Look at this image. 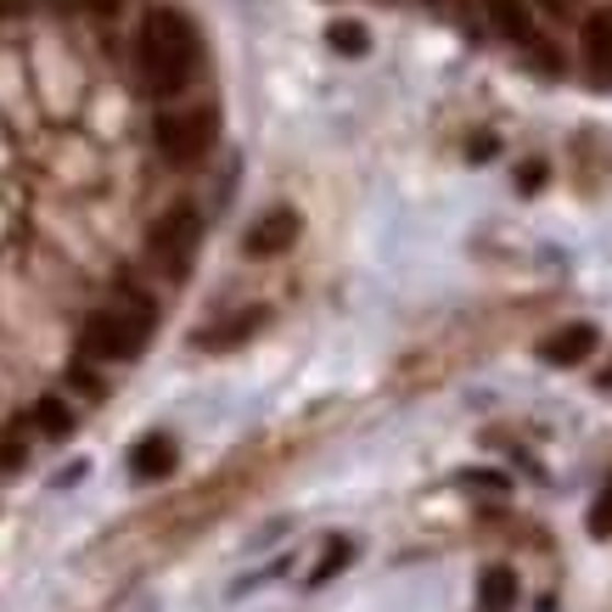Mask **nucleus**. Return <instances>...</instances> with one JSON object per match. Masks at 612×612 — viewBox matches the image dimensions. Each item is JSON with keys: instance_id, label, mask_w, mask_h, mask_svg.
I'll list each match as a JSON object with an SVG mask.
<instances>
[{"instance_id": "2", "label": "nucleus", "mask_w": 612, "mask_h": 612, "mask_svg": "<svg viewBox=\"0 0 612 612\" xmlns=\"http://www.w3.org/2000/svg\"><path fill=\"white\" fill-rule=\"evenodd\" d=\"M152 326H158V309L147 298H118V304H107V309H97L84 320L79 349L90 360H135L140 349H147Z\"/></svg>"}, {"instance_id": "13", "label": "nucleus", "mask_w": 612, "mask_h": 612, "mask_svg": "<svg viewBox=\"0 0 612 612\" xmlns=\"http://www.w3.org/2000/svg\"><path fill=\"white\" fill-rule=\"evenodd\" d=\"M34 428H39L45 439H68V433H73V410H68L63 399H39V405H34Z\"/></svg>"}, {"instance_id": "4", "label": "nucleus", "mask_w": 612, "mask_h": 612, "mask_svg": "<svg viewBox=\"0 0 612 612\" xmlns=\"http://www.w3.org/2000/svg\"><path fill=\"white\" fill-rule=\"evenodd\" d=\"M197 242H203V214H197L192 203L163 208V214L152 219V230H147V253H152V264H158L169 281H180L185 270H192Z\"/></svg>"}, {"instance_id": "20", "label": "nucleus", "mask_w": 612, "mask_h": 612, "mask_svg": "<svg viewBox=\"0 0 612 612\" xmlns=\"http://www.w3.org/2000/svg\"><path fill=\"white\" fill-rule=\"evenodd\" d=\"M545 12H556V18H562V12H574V0H545Z\"/></svg>"}, {"instance_id": "23", "label": "nucleus", "mask_w": 612, "mask_h": 612, "mask_svg": "<svg viewBox=\"0 0 612 612\" xmlns=\"http://www.w3.org/2000/svg\"><path fill=\"white\" fill-rule=\"evenodd\" d=\"M57 7H68V0H57Z\"/></svg>"}, {"instance_id": "22", "label": "nucleus", "mask_w": 612, "mask_h": 612, "mask_svg": "<svg viewBox=\"0 0 612 612\" xmlns=\"http://www.w3.org/2000/svg\"><path fill=\"white\" fill-rule=\"evenodd\" d=\"M596 383H601V388H612V365H607V371H601V376H596Z\"/></svg>"}, {"instance_id": "19", "label": "nucleus", "mask_w": 612, "mask_h": 612, "mask_svg": "<svg viewBox=\"0 0 612 612\" xmlns=\"http://www.w3.org/2000/svg\"><path fill=\"white\" fill-rule=\"evenodd\" d=\"M466 484H473V489H506L500 473H466Z\"/></svg>"}, {"instance_id": "16", "label": "nucleus", "mask_w": 612, "mask_h": 612, "mask_svg": "<svg viewBox=\"0 0 612 612\" xmlns=\"http://www.w3.org/2000/svg\"><path fill=\"white\" fill-rule=\"evenodd\" d=\"M495 152H500V140H495L489 129H484V135H473V140H466V158H473V163H489Z\"/></svg>"}, {"instance_id": "8", "label": "nucleus", "mask_w": 612, "mask_h": 612, "mask_svg": "<svg viewBox=\"0 0 612 612\" xmlns=\"http://www.w3.org/2000/svg\"><path fill=\"white\" fill-rule=\"evenodd\" d=\"M270 320V309H242V315H230V320H219V326H208V332H197V349H208V354H225V349H242L259 326Z\"/></svg>"}, {"instance_id": "15", "label": "nucleus", "mask_w": 612, "mask_h": 612, "mask_svg": "<svg viewBox=\"0 0 612 612\" xmlns=\"http://www.w3.org/2000/svg\"><path fill=\"white\" fill-rule=\"evenodd\" d=\"M590 540H612V478H607V489L596 495V506H590Z\"/></svg>"}, {"instance_id": "12", "label": "nucleus", "mask_w": 612, "mask_h": 612, "mask_svg": "<svg viewBox=\"0 0 612 612\" xmlns=\"http://www.w3.org/2000/svg\"><path fill=\"white\" fill-rule=\"evenodd\" d=\"M326 45H332L338 57H365V52H371V34H365V23H354V18H338L332 29H326Z\"/></svg>"}, {"instance_id": "21", "label": "nucleus", "mask_w": 612, "mask_h": 612, "mask_svg": "<svg viewBox=\"0 0 612 612\" xmlns=\"http://www.w3.org/2000/svg\"><path fill=\"white\" fill-rule=\"evenodd\" d=\"M23 7V0H0V18H7V12H18Z\"/></svg>"}, {"instance_id": "5", "label": "nucleus", "mask_w": 612, "mask_h": 612, "mask_svg": "<svg viewBox=\"0 0 612 612\" xmlns=\"http://www.w3.org/2000/svg\"><path fill=\"white\" fill-rule=\"evenodd\" d=\"M298 237H304L298 208H270V214H259V219L248 225L242 253H248V259H275V253H287Z\"/></svg>"}, {"instance_id": "17", "label": "nucleus", "mask_w": 612, "mask_h": 612, "mask_svg": "<svg viewBox=\"0 0 612 612\" xmlns=\"http://www.w3.org/2000/svg\"><path fill=\"white\" fill-rule=\"evenodd\" d=\"M517 185H523V192H540L545 185V163L534 158V163H523V174H517Z\"/></svg>"}, {"instance_id": "11", "label": "nucleus", "mask_w": 612, "mask_h": 612, "mask_svg": "<svg viewBox=\"0 0 612 612\" xmlns=\"http://www.w3.org/2000/svg\"><path fill=\"white\" fill-rule=\"evenodd\" d=\"M478 601H484V612H511L517 607V574L511 568H484Z\"/></svg>"}, {"instance_id": "7", "label": "nucleus", "mask_w": 612, "mask_h": 612, "mask_svg": "<svg viewBox=\"0 0 612 612\" xmlns=\"http://www.w3.org/2000/svg\"><path fill=\"white\" fill-rule=\"evenodd\" d=\"M174 466H180V444H174L169 433H147V439L129 450V473L147 478V484H152V478H169Z\"/></svg>"}, {"instance_id": "6", "label": "nucleus", "mask_w": 612, "mask_h": 612, "mask_svg": "<svg viewBox=\"0 0 612 612\" xmlns=\"http://www.w3.org/2000/svg\"><path fill=\"white\" fill-rule=\"evenodd\" d=\"M596 343H601V332L590 320H574V326H562V332H551V338H540V360L545 365H585L590 354H596Z\"/></svg>"}, {"instance_id": "9", "label": "nucleus", "mask_w": 612, "mask_h": 612, "mask_svg": "<svg viewBox=\"0 0 612 612\" xmlns=\"http://www.w3.org/2000/svg\"><path fill=\"white\" fill-rule=\"evenodd\" d=\"M585 57H590L596 79L612 84V7H601V12L585 18Z\"/></svg>"}, {"instance_id": "14", "label": "nucleus", "mask_w": 612, "mask_h": 612, "mask_svg": "<svg viewBox=\"0 0 612 612\" xmlns=\"http://www.w3.org/2000/svg\"><path fill=\"white\" fill-rule=\"evenodd\" d=\"M349 556H354V545H349V540H332V545H326V562L309 574V585H326L332 574H343V568H349Z\"/></svg>"}, {"instance_id": "3", "label": "nucleus", "mask_w": 612, "mask_h": 612, "mask_svg": "<svg viewBox=\"0 0 612 612\" xmlns=\"http://www.w3.org/2000/svg\"><path fill=\"white\" fill-rule=\"evenodd\" d=\"M152 140H158V152L174 169H192V163H203L214 152V140H219V107H174V113H158Z\"/></svg>"}, {"instance_id": "10", "label": "nucleus", "mask_w": 612, "mask_h": 612, "mask_svg": "<svg viewBox=\"0 0 612 612\" xmlns=\"http://www.w3.org/2000/svg\"><path fill=\"white\" fill-rule=\"evenodd\" d=\"M489 7V23L506 34V39H517V45H534L540 34H534V12H529V0H484Z\"/></svg>"}, {"instance_id": "18", "label": "nucleus", "mask_w": 612, "mask_h": 612, "mask_svg": "<svg viewBox=\"0 0 612 612\" xmlns=\"http://www.w3.org/2000/svg\"><path fill=\"white\" fill-rule=\"evenodd\" d=\"M73 7H84V12H97V18H113L124 0H73Z\"/></svg>"}, {"instance_id": "1", "label": "nucleus", "mask_w": 612, "mask_h": 612, "mask_svg": "<svg viewBox=\"0 0 612 612\" xmlns=\"http://www.w3.org/2000/svg\"><path fill=\"white\" fill-rule=\"evenodd\" d=\"M135 68H140V84L152 90V97H180L185 84L197 73V29L185 12L174 7H158L147 12L135 34Z\"/></svg>"}]
</instances>
